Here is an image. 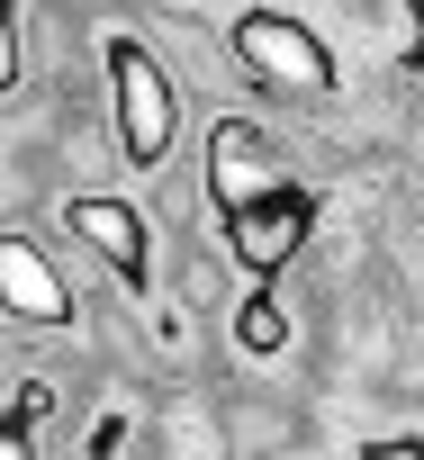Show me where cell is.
I'll use <instances>...</instances> for the list:
<instances>
[{
	"label": "cell",
	"instance_id": "obj_4",
	"mask_svg": "<svg viewBox=\"0 0 424 460\" xmlns=\"http://www.w3.org/2000/svg\"><path fill=\"white\" fill-rule=\"evenodd\" d=\"M307 235H316L307 190H280V199H262V208H235V217H226V253H235L253 280H280V271L307 253Z\"/></svg>",
	"mask_w": 424,
	"mask_h": 460
},
{
	"label": "cell",
	"instance_id": "obj_11",
	"mask_svg": "<svg viewBox=\"0 0 424 460\" xmlns=\"http://www.w3.org/2000/svg\"><path fill=\"white\" fill-rule=\"evenodd\" d=\"M73 10H118V0H73Z\"/></svg>",
	"mask_w": 424,
	"mask_h": 460
},
{
	"label": "cell",
	"instance_id": "obj_3",
	"mask_svg": "<svg viewBox=\"0 0 424 460\" xmlns=\"http://www.w3.org/2000/svg\"><path fill=\"white\" fill-rule=\"evenodd\" d=\"M280 190H298V181L280 172L271 136H262L253 118H217V136H208V208L235 217V208H262V199H280Z\"/></svg>",
	"mask_w": 424,
	"mask_h": 460
},
{
	"label": "cell",
	"instance_id": "obj_9",
	"mask_svg": "<svg viewBox=\"0 0 424 460\" xmlns=\"http://www.w3.org/2000/svg\"><path fill=\"white\" fill-rule=\"evenodd\" d=\"M19 82V28H10V0H0V91Z\"/></svg>",
	"mask_w": 424,
	"mask_h": 460
},
{
	"label": "cell",
	"instance_id": "obj_5",
	"mask_svg": "<svg viewBox=\"0 0 424 460\" xmlns=\"http://www.w3.org/2000/svg\"><path fill=\"white\" fill-rule=\"evenodd\" d=\"M0 316H19V325H64L73 316V289H64V271L37 235H0Z\"/></svg>",
	"mask_w": 424,
	"mask_h": 460
},
{
	"label": "cell",
	"instance_id": "obj_2",
	"mask_svg": "<svg viewBox=\"0 0 424 460\" xmlns=\"http://www.w3.org/2000/svg\"><path fill=\"white\" fill-rule=\"evenodd\" d=\"M109 118H118V154L136 172H154L181 136V100H172V73L145 55V46H109Z\"/></svg>",
	"mask_w": 424,
	"mask_h": 460
},
{
	"label": "cell",
	"instance_id": "obj_8",
	"mask_svg": "<svg viewBox=\"0 0 424 460\" xmlns=\"http://www.w3.org/2000/svg\"><path fill=\"white\" fill-rule=\"evenodd\" d=\"M361 460H424V433H379Z\"/></svg>",
	"mask_w": 424,
	"mask_h": 460
},
{
	"label": "cell",
	"instance_id": "obj_6",
	"mask_svg": "<svg viewBox=\"0 0 424 460\" xmlns=\"http://www.w3.org/2000/svg\"><path fill=\"white\" fill-rule=\"evenodd\" d=\"M64 226H73V244H91L127 289H145V262H154V235H145V217L127 208V199H100V190H82L73 208H64Z\"/></svg>",
	"mask_w": 424,
	"mask_h": 460
},
{
	"label": "cell",
	"instance_id": "obj_1",
	"mask_svg": "<svg viewBox=\"0 0 424 460\" xmlns=\"http://www.w3.org/2000/svg\"><path fill=\"white\" fill-rule=\"evenodd\" d=\"M235 64H244L262 91H280V100H325V91H334L325 37H316L307 19H289V10H244V19H235Z\"/></svg>",
	"mask_w": 424,
	"mask_h": 460
},
{
	"label": "cell",
	"instance_id": "obj_10",
	"mask_svg": "<svg viewBox=\"0 0 424 460\" xmlns=\"http://www.w3.org/2000/svg\"><path fill=\"white\" fill-rule=\"evenodd\" d=\"M0 460H28V442H19V433H10V424H0Z\"/></svg>",
	"mask_w": 424,
	"mask_h": 460
},
{
	"label": "cell",
	"instance_id": "obj_12",
	"mask_svg": "<svg viewBox=\"0 0 424 460\" xmlns=\"http://www.w3.org/2000/svg\"><path fill=\"white\" fill-rule=\"evenodd\" d=\"M406 10H415V37H424V0H406Z\"/></svg>",
	"mask_w": 424,
	"mask_h": 460
},
{
	"label": "cell",
	"instance_id": "obj_7",
	"mask_svg": "<svg viewBox=\"0 0 424 460\" xmlns=\"http://www.w3.org/2000/svg\"><path fill=\"white\" fill-rule=\"evenodd\" d=\"M235 343H244L253 361H271V352H289V307L271 298V280H262V289H253V298L235 307Z\"/></svg>",
	"mask_w": 424,
	"mask_h": 460
}]
</instances>
